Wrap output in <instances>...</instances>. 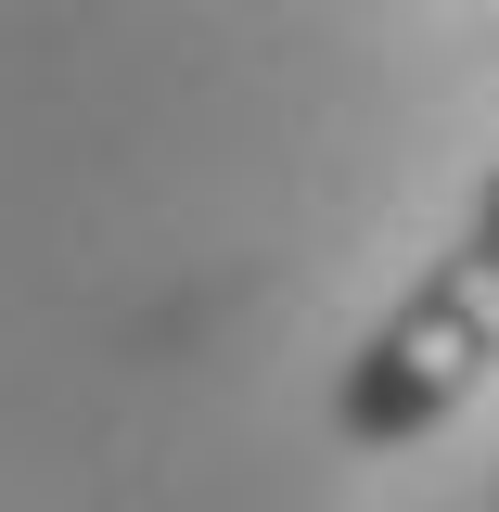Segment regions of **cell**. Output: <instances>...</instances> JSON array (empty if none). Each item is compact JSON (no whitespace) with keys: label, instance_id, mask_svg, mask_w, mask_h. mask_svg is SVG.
<instances>
[{"label":"cell","instance_id":"6da1fadb","mask_svg":"<svg viewBox=\"0 0 499 512\" xmlns=\"http://www.w3.org/2000/svg\"><path fill=\"white\" fill-rule=\"evenodd\" d=\"M499 372V167L474 192V218H461V244L372 320V346L346 359L333 384V448H410L461 423Z\"/></svg>","mask_w":499,"mask_h":512}]
</instances>
